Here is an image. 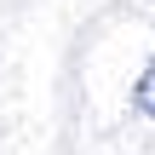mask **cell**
<instances>
[{"label":"cell","mask_w":155,"mask_h":155,"mask_svg":"<svg viewBox=\"0 0 155 155\" xmlns=\"http://www.w3.org/2000/svg\"><path fill=\"white\" fill-rule=\"evenodd\" d=\"M132 98H138V109H144V115L155 121V63L144 69V75H138V86H132Z\"/></svg>","instance_id":"cell-1"}]
</instances>
